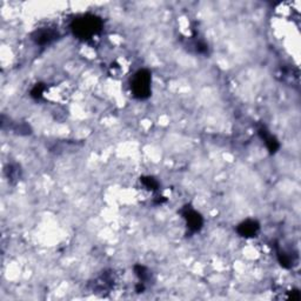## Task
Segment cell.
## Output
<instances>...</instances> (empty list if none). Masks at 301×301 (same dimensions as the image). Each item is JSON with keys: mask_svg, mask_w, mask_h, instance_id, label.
Returning a JSON list of instances; mask_svg holds the SVG:
<instances>
[{"mask_svg": "<svg viewBox=\"0 0 301 301\" xmlns=\"http://www.w3.org/2000/svg\"><path fill=\"white\" fill-rule=\"evenodd\" d=\"M102 21L98 16L92 14H86L75 19L72 22L71 29L73 34L82 40L92 39L101 31Z\"/></svg>", "mask_w": 301, "mask_h": 301, "instance_id": "obj_1", "label": "cell"}, {"mask_svg": "<svg viewBox=\"0 0 301 301\" xmlns=\"http://www.w3.org/2000/svg\"><path fill=\"white\" fill-rule=\"evenodd\" d=\"M113 277L111 273H102L98 279L94 280L93 290L100 293H105L110 291L113 286Z\"/></svg>", "mask_w": 301, "mask_h": 301, "instance_id": "obj_5", "label": "cell"}, {"mask_svg": "<svg viewBox=\"0 0 301 301\" xmlns=\"http://www.w3.org/2000/svg\"><path fill=\"white\" fill-rule=\"evenodd\" d=\"M134 272L135 276L139 278V281L143 284H146L148 280L151 279V273L145 266H141V265H137L134 267Z\"/></svg>", "mask_w": 301, "mask_h": 301, "instance_id": "obj_8", "label": "cell"}, {"mask_svg": "<svg viewBox=\"0 0 301 301\" xmlns=\"http://www.w3.org/2000/svg\"><path fill=\"white\" fill-rule=\"evenodd\" d=\"M181 213H183L184 219L186 220L188 230H190L191 232H199L204 224L203 217H201L197 211H194L193 208L188 206L185 207V210L181 212Z\"/></svg>", "mask_w": 301, "mask_h": 301, "instance_id": "obj_3", "label": "cell"}, {"mask_svg": "<svg viewBox=\"0 0 301 301\" xmlns=\"http://www.w3.org/2000/svg\"><path fill=\"white\" fill-rule=\"evenodd\" d=\"M152 77L147 69H140L133 75L131 81V91L135 98L147 99L151 95Z\"/></svg>", "mask_w": 301, "mask_h": 301, "instance_id": "obj_2", "label": "cell"}, {"mask_svg": "<svg viewBox=\"0 0 301 301\" xmlns=\"http://www.w3.org/2000/svg\"><path fill=\"white\" fill-rule=\"evenodd\" d=\"M58 37V33L52 31V29H41L38 31L34 35V40L39 45H48L54 41Z\"/></svg>", "mask_w": 301, "mask_h": 301, "instance_id": "obj_7", "label": "cell"}, {"mask_svg": "<svg viewBox=\"0 0 301 301\" xmlns=\"http://www.w3.org/2000/svg\"><path fill=\"white\" fill-rule=\"evenodd\" d=\"M259 134H260L261 139L265 141L266 147L269 148V151L271 152V153L272 154L276 153V152L279 150L280 144H279V141H278V139L274 137L273 134H271L270 132L266 130V128L265 127L259 128Z\"/></svg>", "mask_w": 301, "mask_h": 301, "instance_id": "obj_6", "label": "cell"}, {"mask_svg": "<svg viewBox=\"0 0 301 301\" xmlns=\"http://www.w3.org/2000/svg\"><path fill=\"white\" fill-rule=\"evenodd\" d=\"M260 230V225L257 220H246L244 223H241L239 226H238V233L240 234L241 237L245 238H253L256 237L258 232Z\"/></svg>", "mask_w": 301, "mask_h": 301, "instance_id": "obj_4", "label": "cell"}]
</instances>
